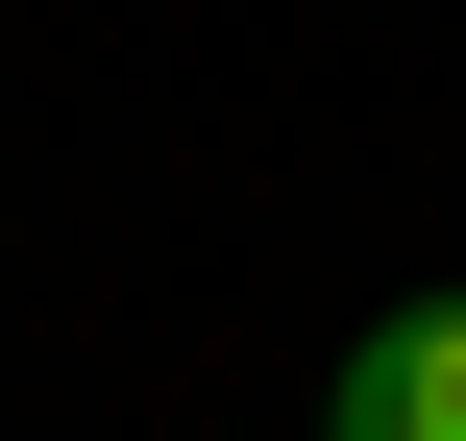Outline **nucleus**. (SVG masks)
I'll use <instances>...</instances> for the list:
<instances>
[{
    "label": "nucleus",
    "instance_id": "obj_1",
    "mask_svg": "<svg viewBox=\"0 0 466 441\" xmlns=\"http://www.w3.org/2000/svg\"><path fill=\"white\" fill-rule=\"evenodd\" d=\"M319 441H466V295H393V319H344V368H319Z\"/></svg>",
    "mask_w": 466,
    "mask_h": 441
}]
</instances>
